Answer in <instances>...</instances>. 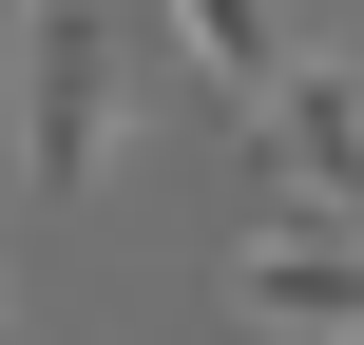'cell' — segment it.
Masks as SVG:
<instances>
[{"instance_id":"obj_1","label":"cell","mask_w":364,"mask_h":345,"mask_svg":"<svg viewBox=\"0 0 364 345\" xmlns=\"http://www.w3.org/2000/svg\"><path fill=\"white\" fill-rule=\"evenodd\" d=\"M19 154H38V192L115 173V19L96 0H38V38H19Z\"/></svg>"},{"instance_id":"obj_2","label":"cell","mask_w":364,"mask_h":345,"mask_svg":"<svg viewBox=\"0 0 364 345\" xmlns=\"http://www.w3.org/2000/svg\"><path fill=\"white\" fill-rule=\"evenodd\" d=\"M230 307H250L269 345H364V230L288 192V211H269V230L230 250Z\"/></svg>"},{"instance_id":"obj_3","label":"cell","mask_w":364,"mask_h":345,"mask_svg":"<svg viewBox=\"0 0 364 345\" xmlns=\"http://www.w3.org/2000/svg\"><path fill=\"white\" fill-rule=\"evenodd\" d=\"M250 134H269V173H288L307 211L364 230V77H346V58H288V96H269Z\"/></svg>"},{"instance_id":"obj_4","label":"cell","mask_w":364,"mask_h":345,"mask_svg":"<svg viewBox=\"0 0 364 345\" xmlns=\"http://www.w3.org/2000/svg\"><path fill=\"white\" fill-rule=\"evenodd\" d=\"M173 77H192V96L250 134V115L288 96V19H269V0H173Z\"/></svg>"}]
</instances>
